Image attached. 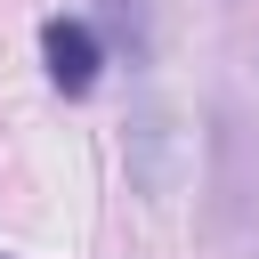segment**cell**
I'll return each instance as SVG.
<instances>
[{
    "label": "cell",
    "mask_w": 259,
    "mask_h": 259,
    "mask_svg": "<svg viewBox=\"0 0 259 259\" xmlns=\"http://www.w3.org/2000/svg\"><path fill=\"white\" fill-rule=\"evenodd\" d=\"M40 57H49V81H57L65 97H89V89H97L105 49H97V32H89L81 16H49V24H40Z\"/></svg>",
    "instance_id": "obj_1"
}]
</instances>
